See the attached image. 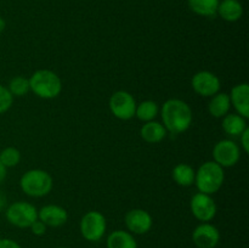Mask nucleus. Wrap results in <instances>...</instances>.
Wrapping results in <instances>:
<instances>
[{
    "instance_id": "1",
    "label": "nucleus",
    "mask_w": 249,
    "mask_h": 248,
    "mask_svg": "<svg viewBox=\"0 0 249 248\" xmlns=\"http://www.w3.org/2000/svg\"><path fill=\"white\" fill-rule=\"evenodd\" d=\"M160 116H162V124L167 129L168 133L182 134L191 126L192 109L187 102L181 99H169L162 105Z\"/></svg>"
},
{
    "instance_id": "2",
    "label": "nucleus",
    "mask_w": 249,
    "mask_h": 248,
    "mask_svg": "<svg viewBox=\"0 0 249 248\" xmlns=\"http://www.w3.org/2000/svg\"><path fill=\"white\" fill-rule=\"evenodd\" d=\"M28 79L31 91L43 100L56 99L62 91V80L51 70L36 71Z\"/></svg>"
},
{
    "instance_id": "3",
    "label": "nucleus",
    "mask_w": 249,
    "mask_h": 248,
    "mask_svg": "<svg viewBox=\"0 0 249 248\" xmlns=\"http://www.w3.org/2000/svg\"><path fill=\"white\" fill-rule=\"evenodd\" d=\"M225 181L224 168L216 164L214 160H207L202 163L196 170L195 185L198 192L207 195H214L221 189Z\"/></svg>"
},
{
    "instance_id": "4",
    "label": "nucleus",
    "mask_w": 249,
    "mask_h": 248,
    "mask_svg": "<svg viewBox=\"0 0 249 248\" xmlns=\"http://www.w3.org/2000/svg\"><path fill=\"white\" fill-rule=\"evenodd\" d=\"M53 186V177L44 169H29L19 179V187L27 196L40 198L51 192Z\"/></svg>"
},
{
    "instance_id": "5",
    "label": "nucleus",
    "mask_w": 249,
    "mask_h": 248,
    "mask_svg": "<svg viewBox=\"0 0 249 248\" xmlns=\"http://www.w3.org/2000/svg\"><path fill=\"white\" fill-rule=\"evenodd\" d=\"M5 218L11 225L18 229H26L38 219V209L29 202H14L6 208Z\"/></svg>"
},
{
    "instance_id": "6",
    "label": "nucleus",
    "mask_w": 249,
    "mask_h": 248,
    "mask_svg": "<svg viewBox=\"0 0 249 248\" xmlns=\"http://www.w3.org/2000/svg\"><path fill=\"white\" fill-rule=\"evenodd\" d=\"M79 230L83 238L89 242H99L107 230V221L99 211H89L82 216Z\"/></svg>"
},
{
    "instance_id": "7",
    "label": "nucleus",
    "mask_w": 249,
    "mask_h": 248,
    "mask_svg": "<svg viewBox=\"0 0 249 248\" xmlns=\"http://www.w3.org/2000/svg\"><path fill=\"white\" fill-rule=\"evenodd\" d=\"M135 97L125 90H118L113 92L108 100V107L111 113L119 121H130L135 117L136 111Z\"/></svg>"
},
{
    "instance_id": "8",
    "label": "nucleus",
    "mask_w": 249,
    "mask_h": 248,
    "mask_svg": "<svg viewBox=\"0 0 249 248\" xmlns=\"http://www.w3.org/2000/svg\"><path fill=\"white\" fill-rule=\"evenodd\" d=\"M241 158L240 146L230 139L218 141L213 147V160L223 168L235 167Z\"/></svg>"
},
{
    "instance_id": "9",
    "label": "nucleus",
    "mask_w": 249,
    "mask_h": 248,
    "mask_svg": "<svg viewBox=\"0 0 249 248\" xmlns=\"http://www.w3.org/2000/svg\"><path fill=\"white\" fill-rule=\"evenodd\" d=\"M190 209H191L192 215L198 221L211 223L215 218L218 207L211 195L197 192L190 201Z\"/></svg>"
},
{
    "instance_id": "10",
    "label": "nucleus",
    "mask_w": 249,
    "mask_h": 248,
    "mask_svg": "<svg viewBox=\"0 0 249 248\" xmlns=\"http://www.w3.org/2000/svg\"><path fill=\"white\" fill-rule=\"evenodd\" d=\"M191 87L199 96L212 97L220 91L221 82L218 75L211 71H199L192 77Z\"/></svg>"
},
{
    "instance_id": "11",
    "label": "nucleus",
    "mask_w": 249,
    "mask_h": 248,
    "mask_svg": "<svg viewBox=\"0 0 249 248\" xmlns=\"http://www.w3.org/2000/svg\"><path fill=\"white\" fill-rule=\"evenodd\" d=\"M124 221L128 231L133 235H145L153 225L152 215L141 208H134L126 212Z\"/></svg>"
},
{
    "instance_id": "12",
    "label": "nucleus",
    "mask_w": 249,
    "mask_h": 248,
    "mask_svg": "<svg viewBox=\"0 0 249 248\" xmlns=\"http://www.w3.org/2000/svg\"><path fill=\"white\" fill-rule=\"evenodd\" d=\"M192 241L197 248H215L220 242V231L211 223H201L192 231Z\"/></svg>"
},
{
    "instance_id": "13",
    "label": "nucleus",
    "mask_w": 249,
    "mask_h": 248,
    "mask_svg": "<svg viewBox=\"0 0 249 248\" xmlns=\"http://www.w3.org/2000/svg\"><path fill=\"white\" fill-rule=\"evenodd\" d=\"M38 219L48 228H60L68 220V212L58 204H46L38 211Z\"/></svg>"
},
{
    "instance_id": "14",
    "label": "nucleus",
    "mask_w": 249,
    "mask_h": 248,
    "mask_svg": "<svg viewBox=\"0 0 249 248\" xmlns=\"http://www.w3.org/2000/svg\"><path fill=\"white\" fill-rule=\"evenodd\" d=\"M231 106L236 109V113L249 118V85L248 83H240L231 89Z\"/></svg>"
},
{
    "instance_id": "15",
    "label": "nucleus",
    "mask_w": 249,
    "mask_h": 248,
    "mask_svg": "<svg viewBox=\"0 0 249 248\" xmlns=\"http://www.w3.org/2000/svg\"><path fill=\"white\" fill-rule=\"evenodd\" d=\"M140 135L142 140L147 143H158L167 138L168 131L160 122L151 121L142 124L140 129Z\"/></svg>"
},
{
    "instance_id": "16",
    "label": "nucleus",
    "mask_w": 249,
    "mask_h": 248,
    "mask_svg": "<svg viewBox=\"0 0 249 248\" xmlns=\"http://www.w3.org/2000/svg\"><path fill=\"white\" fill-rule=\"evenodd\" d=\"M216 15L226 22H237L243 16V6L238 0H221Z\"/></svg>"
},
{
    "instance_id": "17",
    "label": "nucleus",
    "mask_w": 249,
    "mask_h": 248,
    "mask_svg": "<svg viewBox=\"0 0 249 248\" xmlns=\"http://www.w3.org/2000/svg\"><path fill=\"white\" fill-rule=\"evenodd\" d=\"M231 102L229 94L223 91H219L218 94L213 95L211 97V101L208 104V112L214 118H223L226 114L230 113Z\"/></svg>"
},
{
    "instance_id": "18",
    "label": "nucleus",
    "mask_w": 249,
    "mask_h": 248,
    "mask_svg": "<svg viewBox=\"0 0 249 248\" xmlns=\"http://www.w3.org/2000/svg\"><path fill=\"white\" fill-rule=\"evenodd\" d=\"M221 119V128L229 136L238 138L248 128L247 119L237 113H228Z\"/></svg>"
},
{
    "instance_id": "19",
    "label": "nucleus",
    "mask_w": 249,
    "mask_h": 248,
    "mask_svg": "<svg viewBox=\"0 0 249 248\" xmlns=\"http://www.w3.org/2000/svg\"><path fill=\"white\" fill-rule=\"evenodd\" d=\"M107 248H138V242L133 233L124 230H114L107 236Z\"/></svg>"
},
{
    "instance_id": "20",
    "label": "nucleus",
    "mask_w": 249,
    "mask_h": 248,
    "mask_svg": "<svg viewBox=\"0 0 249 248\" xmlns=\"http://www.w3.org/2000/svg\"><path fill=\"white\" fill-rule=\"evenodd\" d=\"M196 170L187 163H179L172 170V177L177 185L181 187H189L195 184Z\"/></svg>"
},
{
    "instance_id": "21",
    "label": "nucleus",
    "mask_w": 249,
    "mask_h": 248,
    "mask_svg": "<svg viewBox=\"0 0 249 248\" xmlns=\"http://www.w3.org/2000/svg\"><path fill=\"white\" fill-rule=\"evenodd\" d=\"M220 0H187L190 10L202 17L216 16Z\"/></svg>"
},
{
    "instance_id": "22",
    "label": "nucleus",
    "mask_w": 249,
    "mask_h": 248,
    "mask_svg": "<svg viewBox=\"0 0 249 248\" xmlns=\"http://www.w3.org/2000/svg\"><path fill=\"white\" fill-rule=\"evenodd\" d=\"M158 114H160V106H158V104L156 101L145 100V101L136 105L135 117L139 121L143 122V123L155 121Z\"/></svg>"
},
{
    "instance_id": "23",
    "label": "nucleus",
    "mask_w": 249,
    "mask_h": 248,
    "mask_svg": "<svg viewBox=\"0 0 249 248\" xmlns=\"http://www.w3.org/2000/svg\"><path fill=\"white\" fill-rule=\"evenodd\" d=\"M7 89H9V91L11 92V95L14 97L24 96V95H27L31 91L29 79L26 77H22V75H16V77H14L10 80L9 85H7Z\"/></svg>"
},
{
    "instance_id": "24",
    "label": "nucleus",
    "mask_w": 249,
    "mask_h": 248,
    "mask_svg": "<svg viewBox=\"0 0 249 248\" xmlns=\"http://www.w3.org/2000/svg\"><path fill=\"white\" fill-rule=\"evenodd\" d=\"M21 160V152L18 148L12 147H5L4 150L0 151V162L5 165L6 168L16 167Z\"/></svg>"
},
{
    "instance_id": "25",
    "label": "nucleus",
    "mask_w": 249,
    "mask_h": 248,
    "mask_svg": "<svg viewBox=\"0 0 249 248\" xmlns=\"http://www.w3.org/2000/svg\"><path fill=\"white\" fill-rule=\"evenodd\" d=\"M14 104V96L9 91L7 87L0 84V114L9 111Z\"/></svg>"
},
{
    "instance_id": "26",
    "label": "nucleus",
    "mask_w": 249,
    "mask_h": 248,
    "mask_svg": "<svg viewBox=\"0 0 249 248\" xmlns=\"http://www.w3.org/2000/svg\"><path fill=\"white\" fill-rule=\"evenodd\" d=\"M29 229H31L32 233L36 236H43L46 233V230H48V226L45 225V224L43 223V221H40L39 219H36V221H34L33 224H32L31 226H29Z\"/></svg>"
},
{
    "instance_id": "27",
    "label": "nucleus",
    "mask_w": 249,
    "mask_h": 248,
    "mask_svg": "<svg viewBox=\"0 0 249 248\" xmlns=\"http://www.w3.org/2000/svg\"><path fill=\"white\" fill-rule=\"evenodd\" d=\"M240 145L241 147H242V150L245 151L246 153L249 152V128L246 129L245 131H243L242 134H241L240 136Z\"/></svg>"
},
{
    "instance_id": "28",
    "label": "nucleus",
    "mask_w": 249,
    "mask_h": 248,
    "mask_svg": "<svg viewBox=\"0 0 249 248\" xmlns=\"http://www.w3.org/2000/svg\"><path fill=\"white\" fill-rule=\"evenodd\" d=\"M0 248H22L18 242L11 238H0Z\"/></svg>"
},
{
    "instance_id": "29",
    "label": "nucleus",
    "mask_w": 249,
    "mask_h": 248,
    "mask_svg": "<svg viewBox=\"0 0 249 248\" xmlns=\"http://www.w3.org/2000/svg\"><path fill=\"white\" fill-rule=\"evenodd\" d=\"M6 170H7V168L5 167L1 162H0V184H1L5 179H6V174H7Z\"/></svg>"
},
{
    "instance_id": "30",
    "label": "nucleus",
    "mask_w": 249,
    "mask_h": 248,
    "mask_svg": "<svg viewBox=\"0 0 249 248\" xmlns=\"http://www.w3.org/2000/svg\"><path fill=\"white\" fill-rule=\"evenodd\" d=\"M5 28H6V21L2 17H0V33H2Z\"/></svg>"
},
{
    "instance_id": "31",
    "label": "nucleus",
    "mask_w": 249,
    "mask_h": 248,
    "mask_svg": "<svg viewBox=\"0 0 249 248\" xmlns=\"http://www.w3.org/2000/svg\"><path fill=\"white\" fill-rule=\"evenodd\" d=\"M4 206H5V198L0 195V209L4 208Z\"/></svg>"
},
{
    "instance_id": "32",
    "label": "nucleus",
    "mask_w": 249,
    "mask_h": 248,
    "mask_svg": "<svg viewBox=\"0 0 249 248\" xmlns=\"http://www.w3.org/2000/svg\"><path fill=\"white\" fill-rule=\"evenodd\" d=\"M57 248H67V247H57Z\"/></svg>"
}]
</instances>
